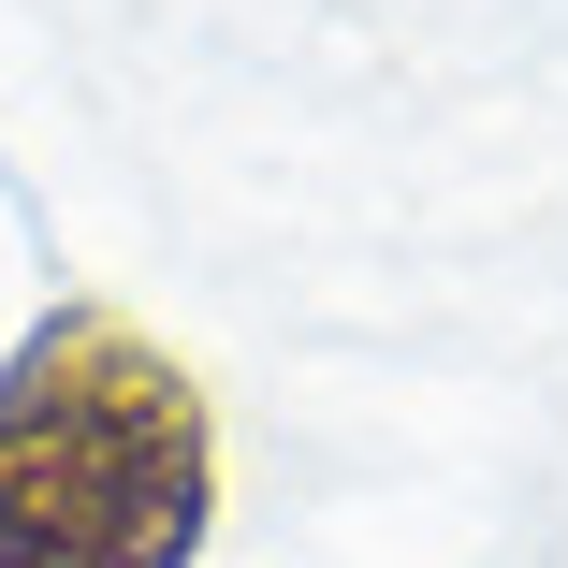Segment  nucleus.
Wrapping results in <instances>:
<instances>
[{"instance_id":"nucleus-1","label":"nucleus","mask_w":568,"mask_h":568,"mask_svg":"<svg viewBox=\"0 0 568 568\" xmlns=\"http://www.w3.org/2000/svg\"><path fill=\"white\" fill-rule=\"evenodd\" d=\"M219 408L118 292H59L0 351V568H204Z\"/></svg>"}]
</instances>
